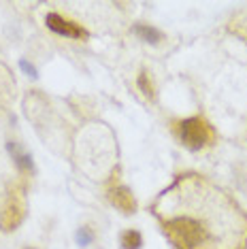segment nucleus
Segmentation results:
<instances>
[{
  "instance_id": "1",
  "label": "nucleus",
  "mask_w": 247,
  "mask_h": 249,
  "mask_svg": "<svg viewBox=\"0 0 247 249\" xmlns=\"http://www.w3.org/2000/svg\"><path fill=\"white\" fill-rule=\"evenodd\" d=\"M151 213L175 249H245L247 215L232 196L185 173L162 190Z\"/></svg>"
},
{
  "instance_id": "2",
  "label": "nucleus",
  "mask_w": 247,
  "mask_h": 249,
  "mask_svg": "<svg viewBox=\"0 0 247 249\" xmlns=\"http://www.w3.org/2000/svg\"><path fill=\"white\" fill-rule=\"evenodd\" d=\"M177 134H179V141H181L190 151H200L215 141L213 128L198 115L185 117V120L177 122Z\"/></svg>"
},
{
  "instance_id": "3",
  "label": "nucleus",
  "mask_w": 247,
  "mask_h": 249,
  "mask_svg": "<svg viewBox=\"0 0 247 249\" xmlns=\"http://www.w3.org/2000/svg\"><path fill=\"white\" fill-rule=\"evenodd\" d=\"M45 26H47V30H52L53 35L64 36V38H86L88 36L86 28H81L79 24H75V21H71V19H64L60 13H47Z\"/></svg>"
},
{
  "instance_id": "4",
  "label": "nucleus",
  "mask_w": 247,
  "mask_h": 249,
  "mask_svg": "<svg viewBox=\"0 0 247 249\" xmlns=\"http://www.w3.org/2000/svg\"><path fill=\"white\" fill-rule=\"evenodd\" d=\"M109 198H111V202H113V205L124 213H134L137 211V202H134L132 192L128 190L124 183L113 185V188L109 190Z\"/></svg>"
},
{
  "instance_id": "5",
  "label": "nucleus",
  "mask_w": 247,
  "mask_h": 249,
  "mask_svg": "<svg viewBox=\"0 0 247 249\" xmlns=\"http://www.w3.org/2000/svg\"><path fill=\"white\" fill-rule=\"evenodd\" d=\"M7 149H9V156L13 158L15 166L19 168V171L24 173H35V160H32L30 151H26L24 147H21L19 143H15V141H9L7 143Z\"/></svg>"
},
{
  "instance_id": "6",
  "label": "nucleus",
  "mask_w": 247,
  "mask_h": 249,
  "mask_svg": "<svg viewBox=\"0 0 247 249\" xmlns=\"http://www.w3.org/2000/svg\"><path fill=\"white\" fill-rule=\"evenodd\" d=\"M132 30H134V35L141 38V41H145L147 45H151V47H154V45H158V43H162V38H164L158 28L147 26V24H137V26L132 28Z\"/></svg>"
},
{
  "instance_id": "7",
  "label": "nucleus",
  "mask_w": 247,
  "mask_h": 249,
  "mask_svg": "<svg viewBox=\"0 0 247 249\" xmlns=\"http://www.w3.org/2000/svg\"><path fill=\"white\" fill-rule=\"evenodd\" d=\"M122 249H141L143 247V234L137 230H124L120 234Z\"/></svg>"
},
{
  "instance_id": "8",
  "label": "nucleus",
  "mask_w": 247,
  "mask_h": 249,
  "mask_svg": "<svg viewBox=\"0 0 247 249\" xmlns=\"http://www.w3.org/2000/svg\"><path fill=\"white\" fill-rule=\"evenodd\" d=\"M75 243H77V247H81V249H88L94 243V228L92 226H81V228H77Z\"/></svg>"
},
{
  "instance_id": "9",
  "label": "nucleus",
  "mask_w": 247,
  "mask_h": 249,
  "mask_svg": "<svg viewBox=\"0 0 247 249\" xmlns=\"http://www.w3.org/2000/svg\"><path fill=\"white\" fill-rule=\"evenodd\" d=\"M137 86H139V89H141L143 96H145L147 100H154V98H156V92H154V86H151V79H149V75H147V71H141V72H139Z\"/></svg>"
},
{
  "instance_id": "10",
  "label": "nucleus",
  "mask_w": 247,
  "mask_h": 249,
  "mask_svg": "<svg viewBox=\"0 0 247 249\" xmlns=\"http://www.w3.org/2000/svg\"><path fill=\"white\" fill-rule=\"evenodd\" d=\"M19 66H21V71H24L26 75L32 79V81H36V79H38V71L35 69V64H32V62H28V60H19Z\"/></svg>"
},
{
  "instance_id": "11",
  "label": "nucleus",
  "mask_w": 247,
  "mask_h": 249,
  "mask_svg": "<svg viewBox=\"0 0 247 249\" xmlns=\"http://www.w3.org/2000/svg\"><path fill=\"white\" fill-rule=\"evenodd\" d=\"M28 249H30V247H28Z\"/></svg>"
}]
</instances>
